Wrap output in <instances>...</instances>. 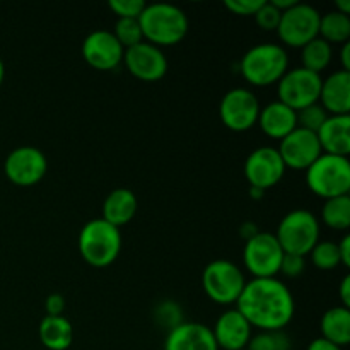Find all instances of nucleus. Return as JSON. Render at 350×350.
I'll use <instances>...</instances> for the list:
<instances>
[{
    "label": "nucleus",
    "mask_w": 350,
    "mask_h": 350,
    "mask_svg": "<svg viewBox=\"0 0 350 350\" xmlns=\"http://www.w3.org/2000/svg\"><path fill=\"white\" fill-rule=\"evenodd\" d=\"M236 310L258 330H284L296 311L289 287L277 277H253L245 284Z\"/></svg>",
    "instance_id": "1"
},
{
    "label": "nucleus",
    "mask_w": 350,
    "mask_h": 350,
    "mask_svg": "<svg viewBox=\"0 0 350 350\" xmlns=\"http://www.w3.org/2000/svg\"><path fill=\"white\" fill-rule=\"evenodd\" d=\"M144 41L156 46H173L183 41L188 33V17L174 3H146L139 16Z\"/></svg>",
    "instance_id": "2"
},
{
    "label": "nucleus",
    "mask_w": 350,
    "mask_h": 350,
    "mask_svg": "<svg viewBox=\"0 0 350 350\" xmlns=\"http://www.w3.org/2000/svg\"><path fill=\"white\" fill-rule=\"evenodd\" d=\"M79 252L88 265L105 269L115 263L122 252V232L105 219H92L79 232Z\"/></svg>",
    "instance_id": "3"
},
{
    "label": "nucleus",
    "mask_w": 350,
    "mask_h": 350,
    "mask_svg": "<svg viewBox=\"0 0 350 350\" xmlns=\"http://www.w3.org/2000/svg\"><path fill=\"white\" fill-rule=\"evenodd\" d=\"M241 74L246 81L256 88L277 84L289 70V57L282 44L258 43L250 48L241 58Z\"/></svg>",
    "instance_id": "4"
},
{
    "label": "nucleus",
    "mask_w": 350,
    "mask_h": 350,
    "mask_svg": "<svg viewBox=\"0 0 350 350\" xmlns=\"http://www.w3.org/2000/svg\"><path fill=\"white\" fill-rule=\"evenodd\" d=\"M306 183L314 195L325 198V200L327 198L349 195V157L321 152V156L306 170Z\"/></svg>",
    "instance_id": "5"
},
{
    "label": "nucleus",
    "mask_w": 350,
    "mask_h": 350,
    "mask_svg": "<svg viewBox=\"0 0 350 350\" xmlns=\"http://www.w3.org/2000/svg\"><path fill=\"white\" fill-rule=\"evenodd\" d=\"M273 234L284 253L306 256L320 241V221L306 208H294L280 219Z\"/></svg>",
    "instance_id": "6"
},
{
    "label": "nucleus",
    "mask_w": 350,
    "mask_h": 350,
    "mask_svg": "<svg viewBox=\"0 0 350 350\" xmlns=\"http://www.w3.org/2000/svg\"><path fill=\"white\" fill-rule=\"evenodd\" d=\"M245 284L246 279L241 269L234 262L226 258L212 260L202 273V286L205 294L214 303L222 306L236 304Z\"/></svg>",
    "instance_id": "7"
},
{
    "label": "nucleus",
    "mask_w": 350,
    "mask_h": 350,
    "mask_svg": "<svg viewBox=\"0 0 350 350\" xmlns=\"http://www.w3.org/2000/svg\"><path fill=\"white\" fill-rule=\"evenodd\" d=\"M321 75L308 70V68L296 67L289 68L277 82V101L284 103L294 111L314 105L320 99Z\"/></svg>",
    "instance_id": "8"
},
{
    "label": "nucleus",
    "mask_w": 350,
    "mask_h": 350,
    "mask_svg": "<svg viewBox=\"0 0 350 350\" xmlns=\"http://www.w3.org/2000/svg\"><path fill=\"white\" fill-rule=\"evenodd\" d=\"M320 16L321 14L318 12L317 7L297 2L296 5L282 12L280 23L277 26V36L287 46L303 48L318 36Z\"/></svg>",
    "instance_id": "9"
},
{
    "label": "nucleus",
    "mask_w": 350,
    "mask_h": 350,
    "mask_svg": "<svg viewBox=\"0 0 350 350\" xmlns=\"http://www.w3.org/2000/svg\"><path fill=\"white\" fill-rule=\"evenodd\" d=\"M282 256L284 250L273 232L258 231L243 248V262L253 277H277Z\"/></svg>",
    "instance_id": "10"
},
{
    "label": "nucleus",
    "mask_w": 350,
    "mask_h": 350,
    "mask_svg": "<svg viewBox=\"0 0 350 350\" xmlns=\"http://www.w3.org/2000/svg\"><path fill=\"white\" fill-rule=\"evenodd\" d=\"M260 101L250 89L234 88L226 92L219 105V116L232 132H246L258 122Z\"/></svg>",
    "instance_id": "11"
},
{
    "label": "nucleus",
    "mask_w": 350,
    "mask_h": 350,
    "mask_svg": "<svg viewBox=\"0 0 350 350\" xmlns=\"http://www.w3.org/2000/svg\"><path fill=\"white\" fill-rule=\"evenodd\" d=\"M9 181L17 187H33L40 183L48 171V159L38 147L23 146L10 150L3 163Z\"/></svg>",
    "instance_id": "12"
},
{
    "label": "nucleus",
    "mask_w": 350,
    "mask_h": 350,
    "mask_svg": "<svg viewBox=\"0 0 350 350\" xmlns=\"http://www.w3.org/2000/svg\"><path fill=\"white\" fill-rule=\"evenodd\" d=\"M286 174V164L275 147L263 146L252 150L245 161V176L250 187L269 190L275 187Z\"/></svg>",
    "instance_id": "13"
},
{
    "label": "nucleus",
    "mask_w": 350,
    "mask_h": 350,
    "mask_svg": "<svg viewBox=\"0 0 350 350\" xmlns=\"http://www.w3.org/2000/svg\"><path fill=\"white\" fill-rule=\"evenodd\" d=\"M277 150L286 164V170L291 167V170L306 171L321 156L317 133L301 129V126H296L293 132L280 139V146Z\"/></svg>",
    "instance_id": "14"
},
{
    "label": "nucleus",
    "mask_w": 350,
    "mask_h": 350,
    "mask_svg": "<svg viewBox=\"0 0 350 350\" xmlns=\"http://www.w3.org/2000/svg\"><path fill=\"white\" fill-rule=\"evenodd\" d=\"M123 64L133 77L146 82L159 81L167 72V58L163 48L147 41H140L135 46L126 48Z\"/></svg>",
    "instance_id": "15"
},
{
    "label": "nucleus",
    "mask_w": 350,
    "mask_h": 350,
    "mask_svg": "<svg viewBox=\"0 0 350 350\" xmlns=\"http://www.w3.org/2000/svg\"><path fill=\"white\" fill-rule=\"evenodd\" d=\"M125 48L115 34L106 29H96L82 41V57L96 70H113L123 62Z\"/></svg>",
    "instance_id": "16"
},
{
    "label": "nucleus",
    "mask_w": 350,
    "mask_h": 350,
    "mask_svg": "<svg viewBox=\"0 0 350 350\" xmlns=\"http://www.w3.org/2000/svg\"><path fill=\"white\" fill-rule=\"evenodd\" d=\"M219 350H243L248 347L253 335V327L250 321L239 313L236 308L226 310L211 328Z\"/></svg>",
    "instance_id": "17"
},
{
    "label": "nucleus",
    "mask_w": 350,
    "mask_h": 350,
    "mask_svg": "<svg viewBox=\"0 0 350 350\" xmlns=\"http://www.w3.org/2000/svg\"><path fill=\"white\" fill-rule=\"evenodd\" d=\"M164 350H219L211 327L195 321H183L167 332Z\"/></svg>",
    "instance_id": "18"
},
{
    "label": "nucleus",
    "mask_w": 350,
    "mask_h": 350,
    "mask_svg": "<svg viewBox=\"0 0 350 350\" xmlns=\"http://www.w3.org/2000/svg\"><path fill=\"white\" fill-rule=\"evenodd\" d=\"M328 115H349L350 113V72L335 70L321 81L320 99Z\"/></svg>",
    "instance_id": "19"
},
{
    "label": "nucleus",
    "mask_w": 350,
    "mask_h": 350,
    "mask_svg": "<svg viewBox=\"0 0 350 350\" xmlns=\"http://www.w3.org/2000/svg\"><path fill=\"white\" fill-rule=\"evenodd\" d=\"M321 152L349 157L350 115H328L317 132Z\"/></svg>",
    "instance_id": "20"
},
{
    "label": "nucleus",
    "mask_w": 350,
    "mask_h": 350,
    "mask_svg": "<svg viewBox=\"0 0 350 350\" xmlns=\"http://www.w3.org/2000/svg\"><path fill=\"white\" fill-rule=\"evenodd\" d=\"M265 135L270 139H284L287 133L297 126V116L293 108L280 101H272L260 108L258 122H256Z\"/></svg>",
    "instance_id": "21"
},
{
    "label": "nucleus",
    "mask_w": 350,
    "mask_h": 350,
    "mask_svg": "<svg viewBox=\"0 0 350 350\" xmlns=\"http://www.w3.org/2000/svg\"><path fill=\"white\" fill-rule=\"evenodd\" d=\"M137 207H139V202L132 190L116 188L109 191L108 197L103 202V219L120 229L135 217Z\"/></svg>",
    "instance_id": "22"
},
{
    "label": "nucleus",
    "mask_w": 350,
    "mask_h": 350,
    "mask_svg": "<svg viewBox=\"0 0 350 350\" xmlns=\"http://www.w3.org/2000/svg\"><path fill=\"white\" fill-rule=\"evenodd\" d=\"M320 332L325 340L347 347L350 344V308L334 306L323 313L320 320Z\"/></svg>",
    "instance_id": "23"
},
{
    "label": "nucleus",
    "mask_w": 350,
    "mask_h": 350,
    "mask_svg": "<svg viewBox=\"0 0 350 350\" xmlns=\"http://www.w3.org/2000/svg\"><path fill=\"white\" fill-rule=\"evenodd\" d=\"M41 344L48 350H67L74 342V328L67 318L62 317H44L38 328Z\"/></svg>",
    "instance_id": "24"
},
{
    "label": "nucleus",
    "mask_w": 350,
    "mask_h": 350,
    "mask_svg": "<svg viewBox=\"0 0 350 350\" xmlns=\"http://www.w3.org/2000/svg\"><path fill=\"white\" fill-rule=\"evenodd\" d=\"M318 36L323 38L330 44L347 43L350 38V16L338 10H328L321 14Z\"/></svg>",
    "instance_id": "25"
},
{
    "label": "nucleus",
    "mask_w": 350,
    "mask_h": 350,
    "mask_svg": "<svg viewBox=\"0 0 350 350\" xmlns=\"http://www.w3.org/2000/svg\"><path fill=\"white\" fill-rule=\"evenodd\" d=\"M332 55H334L332 44L327 43L323 38L317 36L301 48V62H303L301 67L308 68L314 74H321V70L330 65Z\"/></svg>",
    "instance_id": "26"
},
{
    "label": "nucleus",
    "mask_w": 350,
    "mask_h": 350,
    "mask_svg": "<svg viewBox=\"0 0 350 350\" xmlns=\"http://www.w3.org/2000/svg\"><path fill=\"white\" fill-rule=\"evenodd\" d=\"M321 219L325 224L337 231H347L350 228V197L342 195V197L327 198L321 207Z\"/></svg>",
    "instance_id": "27"
},
{
    "label": "nucleus",
    "mask_w": 350,
    "mask_h": 350,
    "mask_svg": "<svg viewBox=\"0 0 350 350\" xmlns=\"http://www.w3.org/2000/svg\"><path fill=\"white\" fill-rule=\"evenodd\" d=\"M246 350H291V337L286 330H258L252 335Z\"/></svg>",
    "instance_id": "28"
},
{
    "label": "nucleus",
    "mask_w": 350,
    "mask_h": 350,
    "mask_svg": "<svg viewBox=\"0 0 350 350\" xmlns=\"http://www.w3.org/2000/svg\"><path fill=\"white\" fill-rule=\"evenodd\" d=\"M310 256L313 265L320 270H332L340 265L337 243L334 241H318L310 252Z\"/></svg>",
    "instance_id": "29"
},
{
    "label": "nucleus",
    "mask_w": 350,
    "mask_h": 350,
    "mask_svg": "<svg viewBox=\"0 0 350 350\" xmlns=\"http://www.w3.org/2000/svg\"><path fill=\"white\" fill-rule=\"evenodd\" d=\"M154 321L167 332L183 323V310L173 299H164L154 310Z\"/></svg>",
    "instance_id": "30"
},
{
    "label": "nucleus",
    "mask_w": 350,
    "mask_h": 350,
    "mask_svg": "<svg viewBox=\"0 0 350 350\" xmlns=\"http://www.w3.org/2000/svg\"><path fill=\"white\" fill-rule=\"evenodd\" d=\"M118 43L123 48H130L144 41L142 29H140L139 19H126V17H118L115 23V29L111 31Z\"/></svg>",
    "instance_id": "31"
},
{
    "label": "nucleus",
    "mask_w": 350,
    "mask_h": 350,
    "mask_svg": "<svg viewBox=\"0 0 350 350\" xmlns=\"http://www.w3.org/2000/svg\"><path fill=\"white\" fill-rule=\"evenodd\" d=\"M296 116H297V126L311 130V132L317 133L318 129H320V126L323 125L325 120H327L328 113L325 111V108L320 105V103H314V105H310L306 106V108L296 111Z\"/></svg>",
    "instance_id": "32"
},
{
    "label": "nucleus",
    "mask_w": 350,
    "mask_h": 350,
    "mask_svg": "<svg viewBox=\"0 0 350 350\" xmlns=\"http://www.w3.org/2000/svg\"><path fill=\"white\" fill-rule=\"evenodd\" d=\"M280 17H282V12H280L277 7H273L270 2H263L262 7H260L255 14L256 24H258L263 31H277Z\"/></svg>",
    "instance_id": "33"
},
{
    "label": "nucleus",
    "mask_w": 350,
    "mask_h": 350,
    "mask_svg": "<svg viewBox=\"0 0 350 350\" xmlns=\"http://www.w3.org/2000/svg\"><path fill=\"white\" fill-rule=\"evenodd\" d=\"M108 7L116 14V17L139 19L144 7H146V2L144 0H109Z\"/></svg>",
    "instance_id": "34"
},
{
    "label": "nucleus",
    "mask_w": 350,
    "mask_h": 350,
    "mask_svg": "<svg viewBox=\"0 0 350 350\" xmlns=\"http://www.w3.org/2000/svg\"><path fill=\"white\" fill-rule=\"evenodd\" d=\"M304 270H306V256L284 253L279 273H282L284 277H289V279H296V277L303 275Z\"/></svg>",
    "instance_id": "35"
},
{
    "label": "nucleus",
    "mask_w": 350,
    "mask_h": 350,
    "mask_svg": "<svg viewBox=\"0 0 350 350\" xmlns=\"http://www.w3.org/2000/svg\"><path fill=\"white\" fill-rule=\"evenodd\" d=\"M265 0H224V7L236 16H255Z\"/></svg>",
    "instance_id": "36"
},
{
    "label": "nucleus",
    "mask_w": 350,
    "mask_h": 350,
    "mask_svg": "<svg viewBox=\"0 0 350 350\" xmlns=\"http://www.w3.org/2000/svg\"><path fill=\"white\" fill-rule=\"evenodd\" d=\"M44 311L48 317H62L65 311V297L62 294L53 293L44 299Z\"/></svg>",
    "instance_id": "37"
},
{
    "label": "nucleus",
    "mask_w": 350,
    "mask_h": 350,
    "mask_svg": "<svg viewBox=\"0 0 350 350\" xmlns=\"http://www.w3.org/2000/svg\"><path fill=\"white\" fill-rule=\"evenodd\" d=\"M338 255H340V263L345 267H350V236L345 234L340 241L337 243Z\"/></svg>",
    "instance_id": "38"
},
{
    "label": "nucleus",
    "mask_w": 350,
    "mask_h": 350,
    "mask_svg": "<svg viewBox=\"0 0 350 350\" xmlns=\"http://www.w3.org/2000/svg\"><path fill=\"white\" fill-rule=\"evenodd\" d=\"M306 350H344V347H338V345L325 340L323 337H318L314 338L313 342H310V345H308Z\"/></svg>",
    "instance_id": "39"
},
{
    "label": "nucleus",
    "mask_w": 350,
    "mask_h": 350,
    "mask_svg": "<svg viewBox=\"0 0 350 350\" xmlns=\"http://www.w3.org/2000/svg\"><path fill=\"white\" fill-rule=\"evenodd\" d=\"M338 296H340L342 306L350 308V277L345 275L342 279L340 287H338Z\"/></svg>",
    "instance_id": "40"
},
{
    "label": "nucleus",
    "mask_w": 350,
    "mask_h": 350,
    "mask_svg": "<svg viewBox=\"0 0 350 350\" xmlns=\"http://www.w3.org/2000/svg\"><path fill=\"white\" fill-rule=\"evenodd\" d=\"M340 62H342V70L350 72V41H347V43L342 44Z\"/></svg>",
    "instance_id": "41"
},
{
    "label": "nucleus",
    "mask_w": 350,
    "mask_h": 350,
    "mask_svg": "<svg viewBox=\"0 0 350 350\" xmlns=\"http://www.w3.org/2000/svg\"><path fill=\"white\" fill-rule=\"evenodd\" d=\"M270 3H272L273 7H277L280 12H286L287 9H291V7L296 5L297 0H270Z\"/></svg>",
    "instance_id": "42"
},
{
    "label": "nucleus",
    "mask_w": 350,
    "mask_h": 350,
    "mask_svg": "<svg viewBox=\"0 0 350 350\" xmlns=\"http://www.w3.org/2000/svg\"><path fill=\"white\" fill-rule=\"evenodd\" d=\"M335 10L342 14H350V0H335Z\"/></svg>",
    "instance_id": "43"
},
{
    "label": "nucleus",
    "mask_w": 350,
    "mask_h": 350,
    "mask_svg": "<svg viewBox=\"0 0 350 350\" xmlns=\"http://www.w3.org/2000/svg\"><path fill=\"white\" fill-rule=\"evenodd\" d=\"M3 77H5V67H3V62L2 58H0V85H2Z\"/></svg>",
    "instance_id": "44"
},
{
    "label": "nucleus",
    "mask_w": 350,
    "mask_h": 350,
    "mask_svg": "<svg viewBox=\"0 0 350 350\" xmlns=\"http://www.w3.org/2000/svg\"><path fill=\"white\" fill-rule=\"evenodd\" d=\"M243 350H246V349H243Z\"/></svg>",
    "instance_id": "45"
}]
</instances>
